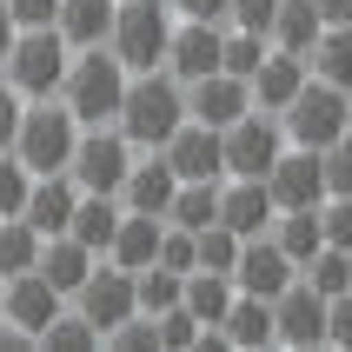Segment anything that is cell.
<instances>
[{"label": "cell", "mask_w": 352, "mask_h": 352, "mask_svg": "<svg viewBox=\"0 0 352 352\" xmlns=\"http://www.w3.org/2000/svg\"><path fill=\"white\" fill-rule=\"evenodd\" d=\"M126 67L113 60V47H80L67 60V80H60V100L80 126H113L120 120V100H126Z\"/></svg>", "instance_id": "cell-1"}, {"label": "cell", "mask_w": 352, "mask_h": 352, "mask_svg": "<svg viewBox=\"0 0 352 352\" xmlns=\"http://www.w3.org/2000/svg\"><path fill=\"white\" fill-rule=\"evenodd\" d=\"M179 120H186V87H179L166 67H153V74H133V80H126V100H120V120H113V126L133 140V146H166Z\"/></svg>", "instance_id": "cell-2"}, {"label": "cell", "mask_w": 352, "mask_h": 352, "mask_svg": "<svg viewBox=\"0 0 352 352\" xmlns=\"http://www.w3.org/2000/svg\"><path fill=\"white\" fill-rule=\"evenodd\" d=\"M173 20H179V14H173V0H120L113 34H107L113 60L126 67V74H153V67H166Z\"/></svg>", "instance_id": "cell-3"}, {"label": "cell", "mask_w": 352, "mask_h": 352, "mask_svg": "<svg viewBox=\"0 0 352 352\" xmlns=\"http://www.w3.org/2000/svg\"><path fill=\"white\" fill-rule=\"evenodd\" d=\"M74 146H80V120L67 113V100H34L20 107V133H14V153L27 160V173H67L74 166Z\"/></svg>", "instance_id": "cell-4"}, {"label": "cell", "mask_w": 352, "mask_h": 352, "mask_svg": "<svg viewBox=\"0 0 352 352\" xmlns=\"http://www.w3.org/2000/svg\"><path fill=\"white\" fill-rule=\"evenodd\" d=\"M67 60H74V47L60 40V27H20L14 54H7V67H0V80H7L20 100H60Z\"/></svg>", "instance_id": "cell-5"}, {"label": "cell", "mask_w": 352, "mask_h": 352, "mask_svg": "<svg viewBox=\"0 0 352 352\" xmlns=\"http://www.w3.org/2000/svg\"><path fill=\"white\" fill-rule=\"evenodd\" d=\"M279 126H286V146H313V153H326V146H333V140L352 126L346 87H326V80H313V74H306V87L286 100Z\"/></svg>", "instance_id": "cell-6"}, {"label": "cell", "mask_w": 352, "mask_h": 352, "mask_svg": "<svg viewBox=\"0 0 352 352\" xmlns=\"http://www.w3.org/2000/svg\"><path fill=\"white\" fill-rule=\"evenodd\" d=\"M286 153V126L279 113H239L233 126H219V160H226V179H266L273 160Z\"/></svg>", "instance_id": "cell-7"}, {"label": "cell", "mask_w": 352, "mask_h": 352, "mask_svg": "<svg viewBox=\"0 0 352 352\" xmlns=\"http://www.w3.org/2000/svg\"><path fill=\"white\" fill-rule=\"evenodd\" d=\"M133 140L120 133V126H80V146H74V166L67 173L80 179V193H113L120 199V179L133 166Z\"/></svg>", "instance_id": "cell-8"}, {"label": "cell", "mask_w": 352, "mask_h": 352, "mask_svg": "<svg viewBox=\"0 0 352 352\" xmlns=\"http://www.w3.org/2000/svg\"><path fill=\"white\" fill-rule=\"evenodd\" d=\"M74 313H87V319L100 326V339H107L120 319H133V313H140L133 273H126V266H113V259H107V266H94V273H87V286L74 293Z\"/></svg>", "instance_id": "cell-9"}, {"label": "cell", "mask_w": 352, "mask_h": 352, "mask_svg": "<svg viewBox=\"0 0 352 352\" xmlns=\"http://www.w3.org/2000/svg\"><path fill=\"white\" fill-rule=\"evenodd\" d=\"M273 346H293V352L326 346V293H313L306 279H293L273 299Z\"/></svg>", "instance_id": "cell-10"}, {"label": "cell", "mask_w": 352, "mask_h": 352, "mask_svg": "<svg viewBox=\"0 0 352 352\" xmlns=\"http://www.w3.org/2000/svg\"><path fill=\"white\" fill-rule=\"evenodd\" d=\"M219 47H226V27L213 20H173V40H166V74L179 87H193V80L219 74Z\"/></svg>", "instance_id": "cell-11"}, {"label": "cell", "mask_w": 352, "mask_h": 352, "mask_svg": "<svg viewBox=\"0 0 352 352\" xmlns=\"http://www.w3.org/2000/svg\"><path fill=\"white\" fill-rule=\"evenodd\" d=\"M266 186H273V206H279V213H293V206H319V199H326V160H319L313 146H286V153L273 160Z\"/></svg>", "instance_id": "cell-12"}, {"label": "cell", "mask_w": 352, "mask_h": 352, "mask_svg": "<svg viewBox=\"0 0 352 352\" xmlns=\"http://www.w3.org/2000/svg\"><path fill=\"white\" fill-rule=\"evenodd\" d=\"M173 193H179V173L166 166V153L140 146L133 166H126V179H120V206H126V213H160V219H166Z\"/></svg>", "instance_id": "cell-13"}, {"label": "cell", "mask_w": 352, "mask_h": 352, "mask_svg": "<svg viewBox=\"0 0 352 352\" xmlns=\"http://www.w3.org/2000/svg\"><path fill=\"white\" fill-rule=\"evenodd\" d=\"M293 279H299V266L273 246V233H259V239H246V246H239V266H233V286H239V293L279 299Z\"/></svg>", "instance_id": "cell-14"}, {"label": "cell", "mask_w": 352, "mask_h": 352, "mask_svg": "<svg viewBox=\"0 0 352 352\" xmlns=\"http://www.w3.org/2000/svg\"><path fill=\"white\" fill-rule=\"evenodd\" d=\"M153 153H166V166H173L179 179H226L219 133H213V126H199V120H179L173 140H166V146H153Z\"/></svg>", "instance_id": "cell-15"}, {"label": "cell", "mask_w": 352, "mask_h": 352, "mask_svg": "<svg viewBox=\"0 0 352 352\" xmlns=\"http://www.w3.org/2000/svg\"><path fill=\"white\" fill-rule=\"evenodd\" d=\"M219 219L233 226L239 239H259V233H273V186L266 179H219Z\"/></svg>", "instance_id": "cell-16"}, {"label": "cell", "mask_w": 352, "mask_h": 352, "mask_svg": "<svg viewBox=\"0 0 352 352\" xmlns=\"http://www.w3.org/2000/svg\"><path fill=\"white\" fill-rule=\"evenodd\" d=\"M239 113H253V94H246V80H233V74H206V80H193L186 87V120H199V126H233Z\"/></svg>", "instance_id": "cell-17"}, {"label": "cell", "mask_w": 352, "mask_h": 352, "mask_svg": "<svg viewBox=\"0 0 352 352\" xmlns=\"http://www.w3.org/2000/svg\"><path fill=\"white\" fill-rule=\"evenodd\" d=\"M0 306H7L0 319H14V326H27V333H34V346H40V333H47V319L67 313V299H60L40 273H14V279H0Z\"/></svg>", "instance_id": "cell-18"}, {"label": "cell", "mask_w": 352, "mask_h": 352, "mask_svg": "<svg viewBox=\"0 0 352 352\" xmlns=\"http://www.w3.org/2000/svg\"><path fill=\"white\" fill-rule=\"evenodd\" d=\"M74 206H80V179H74V173H40L20 219H27L40 239H54V233H67V226H74Z\"/></svg>", "instance_id": "cell-19"}, {"label": "cell", "mask_w": 352, "mask_h": 352, "mask_svg": "<svg viewBox=\"0 0 352 352\" xmlns=\"http://www.w3.org/2000/svg\"><path fill=\"white\" fill-rule=\"evenodd\" d=\"M94 259L100 253H87L74 233H54V239H40V259H34V273L54 286L60 299H74L80 286H87V273H94Z\"/></svg>", "instance_id": "cell-20"}, {"label": "cell", "mask_w": 352, "mask_h": 352, "mask_svg": "<svg viewBox=\"0 0 352 352\" xmlns=\"http://www.w3.org/2000/svg\"><path fill=\"white\" fill-rule=\"evenodd\" d=\"M299 87H306V60H299V54H279V47L259 60L253 80H246V94H253L259 113H286V100H293Z\"/></svg>", "instance_id": "cell-21"}, {"label": "cell", "mask_w": 352, "mask_h": 352, "mask_svg": "<svg viewBox=\"0 0 352 352\" xmlns=\"http://www.w3.org/2000/svg\"><path fill=\"white\" fill-rule=\"evenodd\" d=\"M113 14H120V0H60L54 27H60V40L80 54V47H107V34H113Z\"/></svg>", "instance_id": "cell-22"}, {"label": "cell", "mask_w": 352, "mask_h": 352, "mask_svg": "<svg viewBox=\"0 0 352 352\" xmlns=\"http://www.w3.org/2000/svg\"><path fill=\"white\" fill-rule=\"evenodd\" d=\"M160 233H166L160 213H120V233H113V246H107V259L126 266V273H140V266L160 259Z\"/></svg>", "instance_id": "cell-23"}, {"label": "cell", "mask_w": 352, "mask_h": 352, "mask_svg": "<svg viewBox=\"0 0 352 352\" xmlns=\"http://www.w3.org/2000/svg\"><path fill=\"white\" fill-rule=\"evenodd\" d=\"M219 333H226V346H239V352L273 346V299L233 293V306H226V319H219Z\"/></svg>", "instance_id": "cell-24"}, {"label": "cell", "mask_w": 352, "mask_h": 352, "mask_svg": "<svg viewBox=\"0 0 352 352\" xmlns=\"http://www.w3.org/2000/svg\"><path fill=\"white\" fill-rule=\"evenodd\" d=\"M319 34H326V14H319V0H279L273 34H266V40H273L279 54H299V60H306Z\"/></svg>", "instance_id": "cell-25"}, {"label": "cell", "mask_w": 352, "mask_h": 352, "mask_svg": "<svg viewBox=\"0 0 352 352\" xmlns=\"http://www.w3.org/2000/svg\"><path fill=\"white\" fill-rule=\"evenodd\" d=\"M120 213H126V206H120L113 193H80L74 226H67V233H74L87 253H100V259H107V246H113V233H120Z\"/></svg>", "instance_id": "cell-26"}, {"label": "cell", "mask_w": 352, "mask_h": 352, "mask_svg": "<svg viewBox=\"0 0 352 352\" xmlns=\"http://www.w3.org/2000/svg\"><path fill=\"white\" fill-rule=\"evenodd\" d=\"M273 246H279L286 259H293V266H306V259H313L319 246H326L319 206H293V213H279V219H273Z\"/></svg>", "instance_id": "cell-27"}, {"label": "cell", "mask_w": 352, "mask_h": 352, "mask_svg": "<svg viewBox=\"0 0 352 352\" xmlns=\"http://www.w3.org/2000/svg\"><path fill=\"white\" fill-rule=\"evenodd\" d=\"M306 74L326 80V87H346V94H352V27H326V34L313 40Z\"/></svg>", "instance_id": "cell-28"}, {"label": "cell", "mask_w": 352, "mask_h": 352, "mask_svg": "<svg viewBox=\"0 0 352 352\" xmlns=\"http://www.w3.org/2000/svg\"><path fill=\"white\" fill-rule=\"evenodd\" d=\"M233 273H186V293H179V306L199 319V326H219L226 319V306H233Z\"/></svg>", "instance_id": "cell-29"}, {"label": "cell", "mask_w": 352, "mask_h": 352, "mask_svg": "<svg viewBox=\"0 0 352 352\" xmlns=\"http://www.w3.org/2000/svg\"><path fill=\"white\" fill-rule=\"evenodd\" d=\"M239 246H246V239H239L226 219L199 226V233H193V273H233V266H239Z\"/></svg>", "instance_id": "cell-30"}, {"label": "cell", "mask_w": 352, "mask_h": 352, "mask_svg": "<svg viewBox=\"0 0 352 352\" xmlns=\"http://www.w3.org/2000/svg\"><path fill=\"white\" fill-rule=\"evenodd\" d=\"M34 259H40V233L27 226V219H0V279H14V273H34Z\"/></svg>", "instance_id": "cell-31"}, {"label": "cell", "mask_w": 352, "mask_h": 352, "mask_svg": "<svg viewBox=\"0 0 352 352\" xmlns=\"http://www.w3.org/2000/svg\"><path fill=\"white\" fill-rule=\"evenodd\" d=\"M133 293H140V313H166V306H179V293H186V273H173V266H140L133 273Z\"/></svg>", "instance_id": "cell-32"}, {"label": "cell", "mask_w": 352, "mask_h": 352, "mask_svg": "<svg viewBox=\"0 0 352 352\" xmlns=\"http://www.w3.org/2000/svg\"><path fill=\"white\" fill-rule=\"evenodd\" d=\"M94 346H100V326L87 313H54L40 333V352H94Z\"/></svg>", "instance_id": "cell-33"}, {"label": "cell", "mask_w": 352, "mask_h": 352, "mask_svg": "<svg viewBox=\"0 0 352 352\" xmlns=\"http://www.w3.org/2000/svg\"><path fill=\"white\" fill-rule=\"evenodd\" d=\"M27 193H34V173H27V160L7 146V153H0V219L27 213Z\"/></svg>", "instance_id": "cell-34"}, {"label": "cell", "mask_w": 352, "mask_h": 352, "mask_svg": "<svg viewBox=\"0 0 352 352\" xmlns=\"http://www.w3.org/2000/svg\"><path fill=\"white\" fill-rule=\"evenodd\" d=\"M319 160H326V199H352V126H346V133H339Z\"/></svg>", "instance_id": "cell-35"}, {"label": "cell", "mask_w": 352, "mask_h": 352, "mask_svg": "<svg viewBox=\"0 0 352 352\" xmlns=\"http://www.w3.org/2000/svg\"><path fill=\"white\" fill-rule=\"evenodd\" d=\"M153 326H160V352H193L199 346V319L186 313V306H166Z\"/></svg>", "instance_id": "cell-36"}, {"label": "cell", "mask_w": 352, "mask_h": 352, "mask_svg": "<svg viewBox=\"0 0 352 352\" xmlns=\"http://www.w3.org/2000/svg\"><path fill=\"white\" fill-rule=\"evenodd\" d=\"M319 226H326V246L352 253V199H319Z\"/></svg>", "instance_id": "cell-37"}, {"label": "cell", "mask_w": 352, "mask_h": 352, "mask_svg": "<svg viewBox=\"0 0 352 352\" xmlns=\"http://www.w3.org/2000/svg\"><path fill=\"white\" fill-rule=\"evenodd\" d=\"M273 14H279V0H233L226 27H246V34H273Z\"/></svg>", "instance_id": "cell-38"}, {"label": "cell", "mask_w": 352, "mask_h": 352, "mask_svg": "<svg viewBox=\"0 0 352 352\" xmlns=\"http://www.w3.org/2000/svg\"><path fill=\"white\" fill-rule=\"evenodd\" d=\"M326 346H346L352 352V293L326 299Z\"/></svg>", "instance_id": "cell-39"}, {"label": "cell", "mask_w": 352, "mask_h": 352, "mask_svg": "<svg viewBox=\"0 0 352 352\" xmlns=\"http://www.w3.org/2000/svg\"><path fill=\"white\" fill-rule=\"evenodd\" d=\"M20 107H27V100L0 80V153H7V146H14V133H20Z\"/></svg>", "instance_id": "cell-40"}, {"label": "cell", "mask_w": 352, "mask_h": 352, "mask_svg": "<svg viewBox=\"0 0 352 352\" xmlns=\"http://www.w3.org/2000/svg\"><path fill=\"white\" fill-rule=\"evenodd\" d=\"M7 14H14L20 27H54V14H60V0H7Z\"/></svg>", "instance_id": "cell-41"}, {"label": "cell", "mask_w": 352, "mask_h": 352, "mask_svg": "<svg viewBox=\"0 0 352 352\" xmlns=\"http://www.w3.org/2000/svg\"><path fill=\"white\" fill-rule=\"evenodd\" d=\"M179 20H213V27H226V14H233V0H173Z\"/></svg>", "instance_id": "cell-42"}, {"label": "cell", "mask_w": 352, "mask_h": 352, "mask_svg": "<svg viewBox=\"0 0 352 352\" xmlns=\"http://www.w3.org/2000/svg\"><path fill=\"white\" fill-rule=\"evenodd\" d=\"M14 40H20V20L7 14V0H0V67H7V54H14Z\"/></svg>", "instance_id": "cell-43"}, {"label": "cell", "mask_w": 352, "mask_h": 352, "mask_svg": "<svg viewBox=\"0 0 352 352\" xmlns=\"http://www.w3.org/2000/svg\"><path fill=\"white\" fill-rule=\"evenodd\" d=\"M319 14H326V27H352V0H319Z\"/></svg>", "instance_id": "cell-44"}, {"label": "cell", "mask_w": 352, "mask_h": 352, "mask_svg": "<svg viewBox=\"0 0 352 352\" xmlns=\"http://www.w3.org/2000/svg\"><path fill=\"white\" fill-rule=\"evenodd\" d=\"M346 107H352V94H346Z\"/></svg>", "instance_id": "cell-45"}, {"label": "cell", "mask_w": 352, "mask_h": 352, "mask_svg": "<svg viewBox=\"0 0 352 352\" xmlns=\"http://www.w3.org/2000/svg\"><path fill=\"white\" fill-rule=\"evenodd\" d=\"M0 313H7V306H0Z\"/></svg>", "instance_id": "cell-46"}]
</instances>
